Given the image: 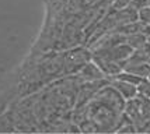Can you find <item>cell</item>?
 Segmentation results:
<instances>
[{
    "label": "cell",
    "mask_w": 150,
    "mask_h": 134,
    "mask_svg": "<svg viewBox=\"0 0 150 134\" xmlns=\"http://www.w3.org/2000/svg\"><path fill=\"white\" fill-rule=\"evenodd\" d=\"M91 52L86 48H74L63 55L66 73H79L88 62H91Z\"/></svg>",
    "instance_id": "1"
},
{
    "label": "cell",
    "mask_w": 150,
    "mask_h": 134,
    "mask_svg": "<svg viewBox=\"0 0 150 134\" xmlns=\"http://www.w3.org/2000/svg\"><path fill=\"white\" fill-rule=\"evenodd\" d=\"M110 84L117 89L118 94L122 96L125 101H129V99H133L137 96V88L135 84H131L128 81H124V80H118V78H111Z\"/></svg>",
    "instance_id": "2"
},
{
    "label": "cell",
    "mask_w": 150,
    "mask_h": 134,
    "mask_svg": "<svg viewBox=\"0 0 150 134\" xmlns=\"http://www.w3.org/2000/svg\"><path fill=\"white\" fill-rule=\"evenodd\" d=\"M125 71H129L132 74L147 78L150 76V63L149 62H136V63H126L124 67Z\"/></svg>",
    "instance_id": "3"
},
{
    "label": "cell",
    "mask_w": 150,
    "mask_h": 134,
    "mask_svg": "<svg viewBox=\"0 0 150 134\" xmlns=\"http://www.w3.org/2000/svg\"><path fill=\"white\" fill-rule=\"evenodd\" d=\"M136 88H137V95L150 99V80L149 78H143L136 85Z\"/></svg>",
    "instance_id": "4"
},
{
    "label": "cell",
    "mask_w": 150,
    "mask_h": 134,
    "mask_svg": "<svg viewBox=\"0 0 150 134\" xmlns=\"http://www.w3.org/2000/svg\"><path fill=\"white\" fill-rule=\"evenodd\" d=\"M137 18L143 24H150V7L147 6V7H144V8H142V10H139Z\"/></svg>",
    "instance_id": "5"
},
{
    "label": "cell",
    "mask_w": 150,
    "mask_h": 134,
    "mask_svg": "<svg viewBox=\"0 0 150 134\" xmlns=\"http://www.w3.org/2000/svg\"><path fill=\"white\" fill-rule=\"evenodd\" d=\"M132 0H115L114 1V8H117V10H124L126 7H129Z\"/></svg>",
    "instance_id": "6"
},
{
    "label": "cell",
    "mask_w": 150,
    "mask_h": 134,
    "mask_svg": "<svg viewBox=\"0 0 150 134\" xmlns=\"http://www.w3.org/2000/svg\"><path fill=\"white\" fill-rule=\"evenodd\" d=\"M147 78H149V80H150V76H149V77H147Z\"/></svg>",
    "instance_id": "7"
}]
</instances>
